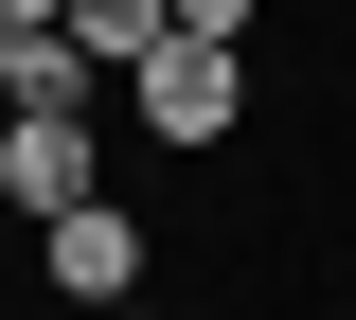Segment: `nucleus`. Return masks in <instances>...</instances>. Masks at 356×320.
<instances>
[{
    "label": "nucleus",
    "instance_id": "nucleus-5",
    "mask_svg": "<svg viewBox=\"0 0 356 320\" xmlns=\"http://www.w3.org/2000/svg\"><path fill=\"white\" fill-rule=\"evenodd\" d=\"M54 18H72V53H89V71H125V53L161 36V0H54Z\"/></svg>",
    "mask_w": 356,
    "mask_h": 320
},
{
    "label": "nucleus",
    "instance_id": "nucleus-8",
    "mask_svg": "<svg viewBox=\"0 0 356 320\" xmlns=\"http://www.w3.org/2000/svg\"><path fill=\"white\" fill-rule=\"evenodd\" d=\"M36 18H54V0H36Z\"/></svg>",
    "mask_w": 356,
    "mask_h": 320
},
{
    "label": "nucleus",
    "instance_id": "nucleus-6",
    "mask_svg": "<svg viewBox=\"0 0 356 320\" xmlns=\"http://www.w3.org/2000/svg\"><path fill=\"white\" fill-rule=\"evenodd\" d=\"M161 18H178V36H232V53H250V0H161Z\"/></svg>",
    "mask_w": 356,
    "mask_h": 320
},
{
    "label": "nucleus",
    "instance_id": "nucleus-4",
    "mask_svg": "<svg viewBox=\"0 0 356 320\" xmlns=\"http://www.w3.org/2000/svg\"><path fill=\"white\" fill-rule=\"evenodd\" d=\"M107 71L72 53V18H36V0H0V107H89Z\"/></svg>",
    "mask_w": 356,
    "mask_h": 320
},
{
    "label": "nucleus",
    "instance_id": "nucleus-1",
    "mask_svg": "<svg viewBox=\"0 0 356 320\" xmlns=\"http://www.w3.org/2000/svg\"><path fill=\"white\" fill-rule=\"evenodd\" d=\"M125 107H143L161 142H232V125H250V53H232V36H178V18H161V36L125 53Z\"/></svg>",
    "mask_w": 356,
    "mask_h": 320
},
{
    "label": "nucleus",
    "instance_id": "nucleus-3",
    "mask_svg": "<svg viewBox=\"0 0 356 320\" xmlns=\"http://www.w3.org/2000/svg\"><path fill=\"white\" fill-rule=\"evenodd\" d=\"M36 267L72 285V303H125L143 285V214H107V178H89L72 214H36Z\"/></svg>",
    "mask_w": 356,
    "mask_h": 320
},
{
    "label": "nucleus",
    "instance_id": "nucleus-7",
    "mask_svg": "<svg viewBox=\"0 0 356 320\" xmlns=\"http://www.w3.org/2000/svg\"><path fill=\"white\" fill-rule=\"evenodd\" d=\"M89 320H143V303H89Z\"/></svg>",
    "mask_w": 356,
    "mask_h": 320
},
{
    "label": "nucleus",
    "instance_id": "nucleus-2",
    "mask_svg": "<svg viewBox=\"0 0 356 320\" xmlns=\"http://www.w3.org/2000/svg\"><path fill=\"white\" fill-rule=\"evenodd\" d=\"M107 178L89 160V107H0V214H72Z\"/></svg>",
    "mask_w": 356,
    "mask_h": 320
}]
</instances>
